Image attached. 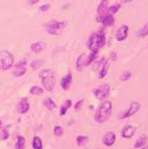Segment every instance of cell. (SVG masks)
I'll return each mask as SVG.
<instances>
[{"mask_svg": "<svg viewBox=\"0 0 148 149\" xmlns=\"http://www.w3.org/2000/svg\"><path fill=\"white\" fill-rule=\"evenodd\" d=\"M42 141L39 136H35L34 140H33V148L34 149H42Z\"/></svg>", "mask_w": 148, "mask_h": 149, "instance_id": "4316f807", "label": "cell"}, {"mask_svg": "<svg viewBox=\"0 0 148 149\" xmlns=\"http://www.w3.org/2000/svg\"><path fill=\"white\" fill-rule=\"evenodd\" d=\"M29 109V103L27 98H22L20 99V101L17 104V111L20 113V115H23V113H27Z\"/></svg>", "mask_w": 148, "mask_h": 149, "instance_id": "8fae6325", "label": "cell"}, {"mask_svg": "<svg viewBox=\"0 0 148 149\" xmlns=\"http://www.w3.org/2000/svg\"><path fill=\"white\" fill-rule=\"evenodd\" d=\"M139 149H148V145H146V146H144V147H141V148H139Z\"/></svg>", "mask_w": 148, "mask_h": 149, "instance_id": "f35d334b", "label": "cell"}, {"mask_svg": "<svg viewBox=\"0 0 148 149\" xmlns=\"http://www.w3.org/2000/svg\"><path fill=\"white\" fill-rule=\"evenodd\" d=\"M108 8H109L108 0H101L98 8H97V14H98V16H103V15L108 13Z\"/></svg>", "mask_w": 148, "mask_h": 149, "instance_id": "2e32d148", "label": "cell"}, {"mask_svg": "<svg viewBox=\"0 0 148 149\" xmlns=\"http://www.w3.org/2000/svg\"><path fill=\"white\" fill-rule=\"evenodd\" d=\"M39 1L40 0H27V4L32 6H35V4H37Z\"/></svg>", "mask_w": 148, "mask_h": 149, "instance_id": "d590c367", "label": "cell"}, {"mask_svg": "<svg viewBox=\"0 0 148 149\" xmlns=\"http://www.w3.org/2000/svg\"><path fill=\"white\" fill-rule=\"evenodd\" d=\"M0 128H1V121H0Z\"/></svg>", "mask_w": 148, "mask_h": 149, "instance_id": "ab89813d", "label": "cell"}, {"mask_svg": "<svg viewBox=\"0 0 148 149\" xmlns=\"http://www.w3.org/2000/svg\"><path fill=\"white\" fill-rule=\"evenodd\" d=\"M110 59L112 61H117V54L114 53V52H112V53L110 54Z\"/></svg>", "mask_w": 148, "mask_h": 149, "instance_id": "8d00e7d4", "label": "cell"}, {"mask_svg": "<svg viewBox=\"0 0 148 149\" xmlns=\"http://www.w3.org/2000/svg\"><path fill=\"white\" fill-rule=\"evenodd\" d=\"M27 62L25 59H23V60H21V61H19L18 63L15 64L13 67V72H12L14 77L20 78L27 74Z\"/></svg>", "mask_w": 148, "mask_h": 149, "instance_id": "8992f818", "label": "cell"}, {"mask_svg": "<svg viewBox=\"0 0 148 149\" xmlns=\"http://www.w3.org/2000/svg\"><path fill=\"white\" fill-rule=\"evenodd\" d=\"M15 148L16 149H24L25 148V139L22 136H18L17 138V143L15 145Z\"/></svg>", "mask_w": 148, "mask_h": 149, "instance_id": "d4e9b609", "label": "cell"}, {"mask_svg": "<svg viewBox=\"0 0 148 149\" xmlns=\"http://www.w3.org/2000/svg\"><path fill=\"white\" fill-rule=\"evenodd\" d=\"M108 68H109V64H108V59L103 58L99 62L98 64V77L99 79H103L106 77V74L108 72Z\"/></svg>", "mask_w": 148, "mask_h": 149, "instance_id": "ba28073f", "label": "cell"}, {"mask_svg": "<svg viewBox=\"0 0 148 149\" xmlns=\"http://www.w3.org/2000/svg\"><path fill=\"white\" fill-rule=\"evenodd\" d=\"M85 62H86V55L85 54H81L77 59V62H76V69L77 72H83L84 67L86 66L85 65Z\"/></svg>", "mask_w": 148, "mask_h": 149, "instance_id": "ac0fdd59", "label": "cell"}, {"mask_svg": "<svg viewBox=\"0 0 148 149\" xmlns=\"http://www.w3.org/2000/svg\"><path fill=\"white\" fill-rule=\"evenodd\" d=\"M14 65V56L6 49L0 51V70H8Z\"/></svg>", "mask_w": 148, "mask_h": 149, "instance_id": "277c9868", "label": "cell"}, {"mask_svg": "<svg viewBox=\"0 0 148 149\" xmlns=\"http://www.w3.org/2000/svg\"><path fill=\"white\" fill-rule=\"evenodd\" d=\"M147 143H148V136H146V134H142V136L137 140V142H135V148L139 149V148H141V147H144V146H146Z\"/></svg>", "mask_w": 148, "mask_h": 149, "instance_id": "ffe728a7", "label": "cell"}, {"mask_svg": "<svg viewBox=\"0 0 148 149\" xmlns=\"http://www.w3.org/2000/svg\"><path fill=\"white\" fill-rule=\"evenodd\" d=\"M66 27L65 21H59V20H50L45 24V29L50 36H59Z\"/></svg>", "mask_w": 148, "mask_h": 149, "instance_id": "3957f363", "label": "cell"}, {"mask_svg": "<svg viewBox=\"0 0 148 149\" xmlns=\"http://www.w3.org/2000/svg\"><path fill=\"white\" fill-rule=\"evenodd\" d=\"M8 138V128H4L2 131V133H1V139L2 140H6V139Z\"/></svg>", "mask_w": 148, "mask_h": 149, "instance_id": "e575fe53", "label": "cell"}, {"mask_svg": "<svg viewBox=\"0 0 148 149\" xmlns=\"http://www.w3.org/2000/svg\"><path fill=\"white\" fill-rule=\"evenodd\" d=\"M111 111H112V103L110 101H104L97 108L94 119L98 123H105L110 118Z\"/></svg>", "mask_w": 148, "mask_h": 149, "instance_id": "6da1fadb", "label": "cell"}, {"mask_svg": "<svg viewBox=\"0 0 148 149\" xmlns=\"http://www.w3.org/2000/svg\"><path fill=\"white\" fill-rule=\"evenodd\" d=\"M138 37L139 38H145L148 36V22H146L142 27H141L137 33Z\"/></svg>", "mask_w": 148, "mask_h": 149, "instance_id": "cb8c5ba5", "label": "cell"}, {"mask_svg": "<svg viewBox=\"0 0 148 149\" xmlns=\"http://www.w3.org/2000/svg\"><path fill=\"white\" fill-rule=\"evenodd\" d=\"M130 78H131V72H124L123 74L120 76V81H127L129 80Z\"/></svg>", "mask_w": 148, "mask_h": 149, "instance_id": "4dcf8cb0", "label": "cell"}, {"mask_svg": "<svg viewBox=\"0 0 148 149\" xmlns=\"http://www.w3.org/2000/svg\"><path fill=\"white\" fill-rule=\"evenodd\" d=\"M116 143V133L112 131H107L103 136V144L106 146H112Z\"/></svg>", "mask_w": 148, "mask_h": 149, "instance_id": "9a60e30c", "label": "cell"}, {"mask_svg": "<svg viewBox=\"0 0 148 149\" xmlns=\"http://www.w3.org/2000/svg\"><path fill=\"white\" fill-rule=\"evenodd\" d=\"M98 54H99V51H91L90 52L89 55L86 56V62H85V65L88 66V65H90V64L93 63L96 59H97V57H98Z\"/></svg>", "mask_w": 148, "mask_h": 149, "instance_id": "7402d4cb", "label": "cell"}, {"mask_svg": "<svg viewBox=\"0 0 148 149\" xmlns=\"http://www.w3.org/2000/svg\"><path fill=\"white\" fill-rule=\"evenodd\" d=\"M50 8V3H46V4H43L39 8V11L40 12H47L48 10Z\"/></svg>", "mask_w": 148, "mask_h": 149, "instance_id": "836d02e7", "label": "cell"}, {"mask_svg": "<svg viewBox=\"0 0 148 149\" xmlns=\"http://www.w3.org/2000/svg\"><path fill=\"white\" fill-rule=\"evenodd\" d=\"M87 47L90 52L99 51V49H100V48H99V45H98V40H97V34H96V33H93V34L90 35V37L88 38Z\"/></svg>", "mask_w": 148, "mask_h": 149, "instance_id": "5bb4252c", "label": "cell"}, {"mask_svg": "<svg viewBox=\"0 0 148 149\" xmlns=\"http://www.w3.org/2000/svg\"><path fill=\"white\" fill-rule=\"evenodd\" d=\"M45 48H46V43L43 42V41H37V42H33L31 44V51L34 52V53L39 54Z\"/></svg>", "mask_w": 148, "mask_h": 149, "instance_id": "e0dca14e", "label": "cell"}, {"mask_svg": "<svg viewBox=\"0 0 148 149\" xmlns=\"http://www.w3.org/2000/svg\"><path fill=\"white\" fill-rule=\"evenodd\" d=\"M128 33H129V26H128L127 24H122L116 33L117 41L122 42V41L126 40L127 37H128Z\"/></svg>", "mask_w": 148, "mask_h": 149, "instance_id": "9c48e42d", "label": "cell"}, {"mask_svg": "<svg viewBox=\"0 0 148 149\" xmlns=\"http://www.w3.org/2000/svg\"><path fill=\"white\" fill-rule=\"evenodd\" d=\"M73 105V101L71 100H66L63 104H62V106H61V109H60V116H64L67 112L69 108L71 107Z\"/></svg>", "mask_w": 148, "mask_h": 149, "instance_id": "603a6c76", "label": "cell"}, {"mask_svg": "<svg viewBox=\"0 0 148 149\" xmlns=\"http://www.w3.org/2000/svg\"><path fill=\"white\" fill-rule=\"evenodd\" d=\"M88 141V136H79L77 138V143L79 146H82V145H84L86 142Z\"/></svg>", "mask_w": 148, "mask_h": 149, "instance_id": "f546056e", "label": "cell"}, {"mask_svg": "<svg viewBox=\"0 0 148 149\" xmlns=\"http://www.w3.org/2000/svg\"><path fill=\"white\" fill-rule=\"evenodd\" d=\"M97 21L101 22V23L103 24V26L109 27V26H112L114 24V15L107 13V14H105V15H103V16L97 17Z\"/></svg>", "mask_w": 148, "mask_h": 149, "instance_id": "30bf717a", "label": "cell"}, {"mask_svg": "<svg viewBox=\"0 0 148 149\" xmlns=\"http://www.w3.org/2000/svg\"><path fill=\"white\" fill-rule=\"evenodd\" d=\"M43 60H41V59H37V60H34V61H32V63H31V68L34 69V70H36V69L40 68V67L43 65Z\"/></svg>", "mask_w": 148, "mask_h": 149, "instance_id": "83f0119b", "label": "cell"}, {"mask_svg": "<svg viewBox=\"0 0 148 149\" xmlns=\"http://www.w3.org/2000/svg\"><path fill=\"white\" fill-rule=\"evenodd\" d=\"M135 131H137V127H135V126L127 124V125H125L124 127H123V129H122L121 136L124 139H130L135 134Z\"/></svg>", "mask_w": 148, "mask_h": 149, "instance_id": "7c38bea8", "label": "cell"}, {"mask_svg": "<svg viewBox=\"0 0 148 149\" xmlns=\"http://www.w3.org/2000/svg\"><path fill=\"white\" fill-rule=\"evenodd\" d=\"M43 88L46 91H53L56 86V74L52 69H43L39 72Z\"/></svg>", "mask_w": 148, "mask_h": 149, "instance_id": "7a4b0ae2", "label": "cell"}, {"mask_svg": "<svg viewBox=\"0 0 148 149\" xmlns=\"http://www.w3.org/2000/svg\"><path fill=\"white\" fill-rule=\"evenodd\" d=\"M133 1V0H121V3H129Z\"/></svg>", "mask_w": 148, "mask_h": 149, "instance_id": "74e56055", "label": "cell"}, {"mask_svg": "<svg viewBox=\"0 0 148 149\" xmlns=\"http://www.w3.org/2000/svg\"><path fill=\"white\" fill-rule=\"evenodd\" d=\"M120 10H121V4H120V3H116V4H114V6H111L108 8V14L114 15V14L118 13Z\"/></svg>", "mask_w": 148, "mask_h": 149, "instance_id": "f1b7e54d", "label": "cell"}, {"mask_svg": "<svg viewBox=\"0 0 148 149\" xmlns=\"http://www.w3.org/2000/svg\"><path fill=\"white\" fill-rule=\"evenodd\" d=\"M54 133H55V136H61L62 134H63V128L61 127V126L57 125L55 128H54Z\"/></svg>", "mask_w": 148, "mask_h": 149, "instance_id": "1f68e13d", "label": "cell"}, {"mask_svg": "<svg viewBox=\"0 0 148 149\" xmlns=\"http://www.w3.org/2000/svg\"><path fill=\"white\" fill-rule=\"evenodd\" d=\"M29 93L33 95V96H41L43 93V89L41 87H39V86L35 85L29 89Z\"/></svg>", "mask_w": 148, "mask_h": 149, "instance_id": "484cf974", "label": "cell"}, {"mask_svg": "<svg viewBox=\"0 0 148 149\" xmlns=\"http://www.w3.org/2000/svg\"><path fill=\"white\" fill-rule=\"evenodd\" d=\"M42 103H43V105L48 109V110H52V111L57 108V104L54 102L53 99H50V98H45L44 100H43Z\"/></svg>", "mask_w": 148, "mask_h": 149, "instance_id": "44dd1931", "label": "cell"}, {"mask_svg": "<svg viewBox=\"0 0 148 149\" xmlns=\"http://www.w3.org/2000/svg\"><path fill=\"white\" fill-rule=\"evenodd\" d=\"M71 82H73V74H71V72H68V74H65V76L61 79V81H60L61 88L64 89V91H68L69 88H71Z\"/></svg>", "mask_w": 148, "mask_h": 149, "instance_id": "4fadbf2b", "label": "cell"}, {"mask_svg": "<svg viewBox=\"0 0 148 149\" xmlns=\"http://www.w3.org/2000/svg\"><path fill=\"white\" fill-rule=\"evenodd\" d=\"M141 109V104L139 101H131L129 107L125 110L121 116H120V119H126V118L132 117L133 115H135L139 110Z\"/></svg>", "mask_w": 148, "mask_h": 149, "instance_id": "52a82bcc", "label": "cell"}, {"mask_svg": "<svg viewBox=\"0 0 148 149\" xmlns=\"http://www.w3.org/2000/svg\"><path fill=\"white\" fill-rule=\"evenodd\" d=\"M109 93H110V86L107 83L102 84V85H100L98 88H96L95 91H94L95 97L98 100H101V101H104L105 99L108 98Z\"/></svg>", "mask_w": 148, "mask_h": 149, "instance_id": "5b68a950", "label": "cell"}, {"mask_svg": "<svg viewBox=\"0 0 148 149\" xmlns=\"http://www.w3.org/2000/svg\"><path fill=\"white\" fill-rule=\"evenodd\" d=\"M83 104H84V100H79V101L77 102V103L75 104V110H80V109L82 108V106H83Z\"/></svg>", "mask_w": 148, "mask_h": 149, "instance_id": "d6a6232c", "label": "cell"}, {"mask_svg": "<svg viewBox=\"0 0 148 149\" xmlns=\"http://www.w3.org/2000/svg\"><path fill=\"white\" fill-rule=\"evenodd\" d=\"M96 34H97V40H98L99 48L104 47V45H105V43H106V36H105L104 31L103 29H100V31H98Z\"/></svg>", "mask_w": 148, "mask_h": 149, "instance_id": "d6986e66", "label": "cell"}]
</instances>
